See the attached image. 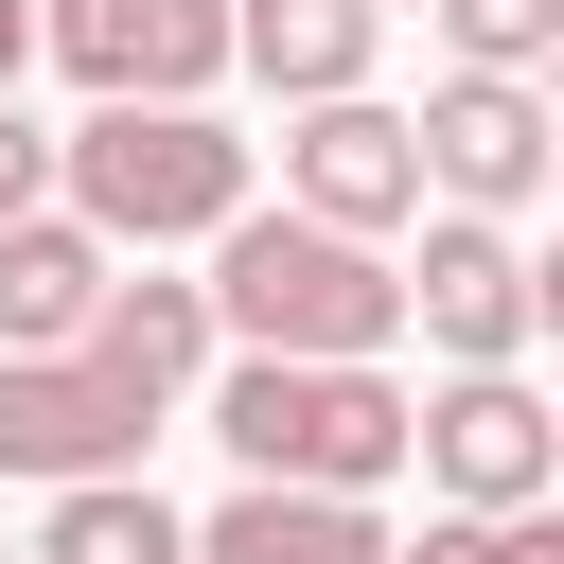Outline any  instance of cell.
I'll return each instance as SVG.
<instances>
[{
    "instance_id": "obj_7",
    "label": "cell",
    "mask_w": 564,
    "mask_h": 564,
    "mask_svg": "<svg viewBox=\"0 0 564 564\" xmlns=\"http://www.w3.org/2000/svg\"><path fill=\"white\" fill-rule=\"evenodd\" d=\"M35 53H53L88 106H212L229 0H35Z\"/></svg>"
},
{
    "instance_id": "obj_4",
    "label": "cell",
    "mask_w": 564,
    "mask_h": 564,
    "mask_svg": "<svg viewBox=\"0 0 564 564\" xmlns=\"http://www.w3.org/2000/svg\"><path fill=\"white\" fill-rule=\"evenodd\" d=\"M405 458H423V494L441 511H546L564 494V423H546V388L529 370H441L423 405H405Z\"/></svg>"
},
{
    "instance_id": "obj_15",
    "label": "cell",
    "mask_w": 564,
    "mask_h": 564,
    "mask_svg": "<svg viewBox=\"0 0 564 564\" xmlns=\"http://www.w3.org/2000/svg\"><path fill=\"white\" fill-rule=\"evenodd\" d=\"M441 35H458V70H494V88H529L546 53H564V0H423Z\"/></svg>"
},
{
    "instance_id": "obj_21",
    "label": "cell",
    "mask_w": 564,
    "mask_h": 564,
    "mask_svg": "<svg viewBox=\"0 0 564 564\" xmlns=\"http://www.w3.org/2000/svg\"><path fill=\"white\" fill-rule=\"evenodd\" d=\"M0 564H18V546H0Z\"/></svg>"
},
{
    "instance_id": "obj_13",
    "label": "cell",
    "mask_w": 564,
    "mask_h": 564,
    "mask_svg": "<svg viewBox=\"0 0 564 564\" xmlns=\"http://www.w3.org/2000/svg\"><path fill=\"white\" fill-rule=\"evenodd\" d=\"M194 564H388V529L352 494H229L194 529Z\"/></svg>"
},
{
    "instance_id": "obj_10",
    "label": "cell",
    "mask_w": 564,
    "mask_h": 564,
    "mask_svg": "<svg viewBox=\"0 0 564 564\" xmlns=\"http://www.w3.org/2000/svg\"><path fill=\"white\" fill-rule=\"evenodd\" d=\"M370 53H388V18H370V0H229V70H247V88H282V106H352V88H370Z\"/></svg>"
},
{
    "instance_id": "obj_11",
    "label": "cell",
    "mask_w": 564,
    "mask_h": 564,
    "mask_svg": "<svg viewBox=\"0 0 564 564\" xmlns=\"http://www.w3.org/2000/svg\"><path fill=\"white\" fill-rule=\"evenodd\" d=\"M106 282H123V264H106L70 212H18V229H0V352H88Z\"/></svg>"
},
{
    "instance_id": "obj_9",
    "label": "cell",
    "mask_w": 564,
    "mask_h": 564,
    "mask_svg": "<svg viewBox=\"0 0 564 564\" xmlns=\"http://www.w3.org/2000/svg\"><path fill=\"white\" fill-rule=\"evenodd\" d=\"M159 405H123L88 352H0V476L35 494H88V476H141Z\"/></svg>"
},
{
    "instance_id": "obj_8",
    "label": "cell",
    "mask_w": 564,
    "mask_h": 564,
    "mask_svg": "<svg viewBox=\"0 0 564 564\" xmlns=\"http://www.w3.org/2000/svg\"><path fill=\"white\" fill-rule=\"evenodd\" d=\"M282 212L335 229V247H388L423 229V159H405V106H282Z\"/></svg>"
},
{
    "instance_id": "obj_1",
    "label": "cell",
    "mask_w": 564,
    "mask_h": 564,
    "mask_svg": "<svg viewBox=\"0 0 564 564\" xmlns=\"http://www.w3.org/2000/svg\"><path fill=\"white\" fill-rule=\"evenodd\" d=\"M212 335H247L264 370H388L405 352V282H388V247H335V229H300V212H229L212 229Z\"/></svg>"
},
{
    "instance_id": "obj_2",
    "label": "cell",
    "mask_w": 564,
    "mask_h": 564,
    "mask_svg": "<svg viewBox=\"0 0 564 564\" xmlns=\"http://www.w3.org/2000/svg\"><path fill=\"white\" fill-rule=\"evenodd\" d=\"M53 194H70V229L123 264H159V247H212L229 212H247V141L212 123V106H88L70 141H53Z\"/></svg>"
},
{
    "instance_id": "obj_19",
    "label": "cell",
    "mask_w": 564,
    "mask_h": 564,
    "mask_svg": "<svg viewBox=\"0 0 564 564\" xmlns=\"http://www.w3.org/2000/svg\"><path fill=\"white\" fill-rule=\"evenodd\" d=\"M18 53H35V0H0V106H18Z\"/></svg>"
},
{
    "instance_id": "obj_12",
    "label": "cell",
    "mask_w": 564,
    "mask_h": 564,
    "mask_svg": "<svg viewBox=\"0 0 564 564\" xmlns=\"http://www.w3.org/2000/svg\"><path fill=\"white\" fill-rule=\"evenodd\" d=\"M88 370H106L123 405H159V423H176V388L212 370V300H194V282H159V264H141V282H106V317H88Z\"/></svg>"
},
{
    "instance_id": "obj_3",
    "label": "cell",
    "mask_w": 564,
    "mask_h": 564,
    "mask_svg": "<svg viewBox=\"0 0 564 564\" xmlns=\"http://www.w3.org/2000/svg\"><path fill=\"white\" fill-rule=\"evenodd\" d=\"M212 441L247 458V494H388L405 476V388L388 370H264V352H229L212 370Z\"/></svg>"
},
{
    "instance_id": "obj_20",
    "label": "cell",
    "mask_w": 564,
    "mask_h": 564,
    "mask_svg": "<svg viewBox=\"0 0 564 564\" xmlns=\"http://www.w3.org/2000/svg\"><path fill=\"white\" fill-rule=\"evenodd\" d=\"M370 18H405V0H370Z\"/></svg>"
},
{
    "instance_id": "obj_14",
    "label": "cell",
    "mask_w": 564,
    "mask_h": 564,
    "mask_svg": "<svg viewBox=\"0 0 564 564\" xmlns=\"http://www.w3.org/2000/svg\"><path fill=\"white\" fill-rule=\"evenodd\" d=\"M18 564H194V529L141 494V476H88V494H53L35 511V546Z\"/></svg>"
},
{
    "instance_id": "obj_17",
    "label": "cell",
    "mask_w": 564,
    "mask_h": 564,
    "mask_svg": "<svg viewBox=\"0 0 564 564\" xmlns=\"http://www.w3.org/2000/svg\"><path fill=\"white\" fill-rule=\"evenodd\" d=\"M494 564H564V511H494Z\"/></svg>"
},
{
    "instance_id": "obj_6",
    "label": "cell",
    "mask_w": 564,
    "mask_h": 564,
    "mask_svg": "<svg viewBox=\"0 0 564 564\" xmlns=\"http://www.w3.org/2000/svg\"><path fill=\"white\" fill-rule=\"evenodd\" d=\"M388 282H405V335L441 370H529V335H546V264L476 212H423V264H388Z\"/></svg>"
},
{
    "instance_id": "obj_18",
    "label": "cell",
    "mask_w": 564,
    "mask_h": 564,
    "mask_svg": "<svg viewBox=\"0 0 564 564\" xmlns=\"http://www.w3.org/2000/svg\"><path fill=\"white\" fill-rule=\"evenodd\" d=\"M388 564H494V529H476V511H441V529H423V546H388Z\"/></svg>"
},
{
    "instance_id": "obj_5",
    "label": "cell",
    "mask_w": 564,
    "mask_h": 564,
    "mask_svg": "<svg viewBox=\"0 0 564 564\" xmlns=\"http://www.w3.org/2000/svg\"><path fill=\"white\" fill-rule=\"evenodd\" d=\"M405 159H423V212H476V229H511V212L546 194L564 123H546V88H494V70H441V88L405 106Z\"/></svg>"
},
{
    "instance_id": "obj_16",
    "label": "cell",
    "mask_w": 564,
    "mask_h": 564,
    "mask_svg": "<svg viewBox=\"0 0 564 564\" xmlns=\"http://www.w3.org/2000/svg\"><path fill=\"white\" fill-rule=\"evenodd\" d=\"M18 212H53V141H35L18 106H0V229H18Z\"/></svg>"
}]
</instances>
